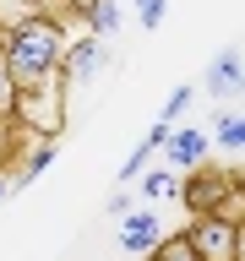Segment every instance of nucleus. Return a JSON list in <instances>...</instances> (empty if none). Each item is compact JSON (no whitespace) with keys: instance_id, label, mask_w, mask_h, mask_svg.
<instances>
[{"instance_id":"nucleus-1","label":"nucleus","mask_w":245,"mask_h":261,"mask_svg":"<svg viewBox=\"0 0 245 261\" xmlns=\"http://www.w3.org/2000/svg\"><path fill=\"white\" fill-rule=\"evenodd\" d=\"M0 60H6V71H11L16 87H33V82L55 76L60 60H65V33H60V22L33 16V22L6 28V33H0Z\"/></svg>"},{"instance_id":"nucleus-2","label":"nucleus","mask_w":245,"mask_h":261,"mask_svg":"<svg viewBox=\"0 0 245 261\" xmlns=\"http://www.w3.org/2000/svg\"><path fill=\"white\" fill-rule=\"evenodd\" d=\"M185 240H191L196 261H240L245 256V228L234 218H218V212H207L196 228H185Z\"/></svg>"},{"instance_id":"nucleus-3","label":"nucleus","mask_w":245,"mask_h":261,"mask_svg":"<svg viewBox=\"0 0 245 261\" xmlns=\"http://www.w3.org/2000/svg\"><path fill=\"white\" fill-rule=\"evenodd\" d=\"M207 87L218 98H229L234 87H240V49H224L218 55V65H212V76H207Z\"/></svg>"},{"instance_id":"nucleus-4","label":"nucleus","mask_w":245,"mask_h":261,"mask_svg":"<svg viewBox=\"0 0 245 261\" xmlns=\"http://www.w3.org/2000/svg\"><path fill=\"white\" fill-rule=\"evenodd\" d=\"M120 240H126V250H136V256H147V250L158 245V223H153L147 212H136V218H126V234H120Z\"/></svg>"},{"instance_id":"nucleus-5","label":"nucleus","mask_w":245,"mask_h":261,"mask_svg":"<svg viewBox=\"0 0 245 261\" xmlns=\"http://www.w3.org/2000/svg\"><path fill=\"white\" fill-rule=\"evenodd\" d=\"M33 16H44V0H0V33L16 22H33Z\"/></svg>"},{"instance_id":"nucleus-6","label":"nucleus","mask_w":245,"mask_h":261,"mask_svg":"<svg viewBox=\"0 0 245 261\" xmlns=\"http://www.w3.org/2000/svg\"><path fill=\"white\" fill-rule=\"evenodd\" d=\"M147 256H153V261H196V250H191V240H185V234H169V240H158Z\"/></svg>"},{"instance_id":"nucleus-7","label":"nucleus","mask_w":245,"mask_h":261,"mask_svg":"<svg viewBox=\"0 0 245 261\" xmlns=\"http://www.w3.org/2000/svg\"><path fill=\"white\" fill-rule=\"evenodd\" d=\"M169 152H175V163H196L202 152H207V136H202V130H180Z\"/></svg>"},{"instance_id":"nucleus-8","label":"nucleus","mask_w":245,"mask_h":261,"mask_svg":"<svg viewBox=\"0 0 245 261\" xmlns=\"http://www.w3.org/2000/svg\"><path fill=\"white\" fill-rule=\"evenodd\" d=\"M163 142H169V130H163V125H153V136H147V142L136 147V152H131V163H126V174H120V179H131V174H142V163L153 158V147H163Z\"/></svg>"},{"instance_id":"nucleus-9","label":"nucleus","mask_w":245,"mask_h":261,"mask_svg":"<svg viewBox=\"0 0 245 261\" xmlns=\"http://www.w3.org/2000/svg\"><path fill=\"white\" fill-rule=\"evenodd\" d=\"M87 22H93L98 33H104V28L114 33V22H120V11H114V0H93V6H87Z\"/></svg>"},{"instance_id":"nucleus-10","label":"nucleus","mask_w":245,"mask_h":261,"mask_svg":"<svg viewBox=\"0 0 245 261\" xmlns=\"http://www.w3.org/2000/svg\"><path fill=\"white\" fill-rule=\"evenodd\" d=\"M218 142H224V147H240L245 142V120H240V114H224V120H218Z\"/></svg>"},{"instance_id":"nucleus-11","label":"nucleus","mask_w":245,"mask_h":261,"mask_svg":"<svg viewBox=\"0 0 245 261\" xmlns=\"http://www.w3.org/2000/svg\"><path fill=\"white\" fill-rule=\"evenodd\" d=\"M11 98H16V82H11V71H6V60H0V114L11 109Z\"/></svg>"},{"instance_id":"nucleus-12","label":"nucleus","mask_w":245,"mask_h":261,"mask_svg":"<svg viewBox=\"0 0 245 261\" xmlns=\"http://www.w3.org/2000/svg\"><path fill=\"white\" fill-rule=\"evenodd\" d=\"M158 16H163V0H142V22L147 28H158Z\"/></svg>"},{"instance_id":"nucleus-13","label":"nucleus","mask_w":245,"mask_h":261,"mask_svg":"<svg viewBox=\"0 0 245 261\" xmlns=\"http://www.w3.org/2000/svg\"><path fill=\"white\" fill-rule=\"evenodd\" d=\"M185 98H191V87H175V98H169V109H163V114H180V109H185Z\"/></svg>"},{"instance_id":"nucleus-14","label":"nucleus","mask_w":245,"mask_h":261,"mask_svg":"<svg viewBox=\"0 0 245 261\" xmlns=\"http://www.w3.org/2000/svg\"><path fill=\"white\" fill-rule=\"evenodd\" d=\"M169 191V174H147V196H163Z\"/></svg>"},{"instance_id":"nucleus-15","label":"nucleus","mask_w":245,"mask_h":261,"mask_svg":"<svg viewBox=\"0 0 245 261\" xmlns=\"http://www.w3.org/2000/svg\"><path fill=\"white\" fill-rule=\"evenodd\" d=\"M71 6H77V11H87V6H93V0H71Z\"/></svg>"},{"instance_id":"nucleus-16","label":"nucleus","mask_w":245,"mask_h":261,"mask_svg":"<svg viewBox=\"0 0 245 261\" xmlns=\"http://www.w3.org/2000/svg\"><path fill=\"white\" fill-rule=\"evenodd\" d=\"M0 196H6V179H0Z\"/></svg>"}]
</instances>
